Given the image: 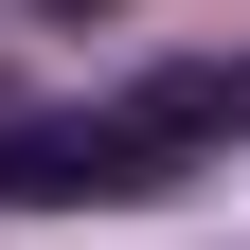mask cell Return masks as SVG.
<instances>
[{
	"label": "cell",
	"instance_id": "cell-2",
	"mask_svg": "<svg viewBox=\"0 0 250 250\" xmlns=\"http://www.w3.org/2000/svg\"><path fill=\"white\" fill-rule=\"evenodd\" d=\"M72 18H89V0H72Z\"/></svg>",
	"mask_w": 250,
	"mask_h": 250
},
{
	"label": "cell",
	"instance_id": "cell-1",
	"mask_svg": "<svg viewBox=\"0 0 250 250\" xmlns=\"http://www.w3.org/2000/svg\"><path fill=\"white\" fill-rule=\"evenodd\" d=\"M161 143L125 107H72V125H0V197H36V214H72V197H161Z\"/></svg>",
	"mask_w": 250,
	"mask_h": 250
}]
</instances>
